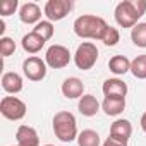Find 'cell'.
<instances>
[{
    "mask_svg": "<svg viewBox=\"0 0 146 146\" xmlns=\"http://www.w3.org/2000/svg\"><path fill=\"white\" fill-rule=\"evenodd\" d=\"M23 72L29 81H41L46 76V62L41 60L40 57H28L23 62Z\"/></svg>",
    "mask_w": 146,
    "mask_h": 146,
    "instance_id": "cell-7",
    "label": "cell"
},
{
    "mask_svg": "<svg viewBox=\"0 0 146 146\" xmlns=\"http://www.w3.org/2000/svg\"><path fill=\"white\" fill-rule=\"evenodd\" d=\"M17 146H40V137L35 127L31 125H19L16 131Z\"/></svg>",
    "mask_w": 146,
    "mask_h": 146,
    "instance_id": "cell-9",
    "label": "cell"
},
{
    "mask_svg": "<svg viewBox=\"0 0 146 146\" xmlns=\"http://www.w3.org/2000/svg\"><path fill=\"white\" fill-rule=\"evenodd\" d=\"M103 146H127V143H122V141H119V139H115V137L108 136V137L105 139Z\"/></svg>",
    "mask_w": 146,
    "mask_h": 146,
    "instance_id": "cell-26",
    "label": "cell"
},
{
    "mask_svg": "<svg viewBox=\"0 0 146 146\" xmlns=\"http://www.w3.org/2000/svg\"><path fill=\"white\" fill-rule=\"evenodd\" d=\"M131 134H132V125L127 119H117L110 127V136L122 143H127Z\"/></svg>",
    "mask_w": 146,
    "mask_h": 146,
    "instance_id": "cell-13",
    "label": "cell"
},
{
    "mask_svg": "<svg viewBox=\"0 0 146 146\" xmlns=\"http://www.w3.org/2000/svg\"><path fill=\"white\" fill-rule=\"evenodd\" d=\"M131 40L136 46L146 48V23H137L131 31Z\"/></svg>",
    "mask_w": 146,
    "mask_h": 146,
    "instance_id": "cell-20",
    "label": "cell"
},
{
    "mask_svg": "<svg viewBox=\"0 0 146 146\" xmlns=\"http://www.w3.org/2000/svg\"><path fill=\"white\" fill-rule=\"evenodd\" d=\"M72 11V2L70 0H48L45 4V16L46 19L52 21H62L69 12Z\"/></svg>",
    "mask_w": 146,
    "mask_h": 146,
    "instance_id": "cell-8",
    "label": "cell"
},
{
    "mask_svg": "<svg viewBox=\"0 0 146 146\" xmlns=\"http://www.w3.org/2000/svg\"><path fill=\"white\" fill-rule=\"evenodd\" d=\"M14 52H16V41L12 38L9 36L0 38V53H2V57H11Z\"/></svg>",
    "mask_w": 146,
    "mask_h": 146,
    "instance_id": "cell-24",
    "label": "cell"
},
{
    "mask_svg": "<svg viewBox=\"0 0 146 146\" xmlns=\"http://www.w3.org/2000/svg\"><path fill=\"white\" fill-rule=\"evenodd\" d=\"M45 43H46V41H45L40 35H36L35 31L24 35V36H23V41H21L24 52H28V53H38V52L45 46Z\"/></svg>",
    "mask_w": 146,
    "mask_h": 146,
    "instance_id": "cell-16",
    "label": "cell"
},
{
    "mask_svg": "<svg viewBox=\"0 0 146 146\" xmlns=\"http://www.w3.org/2000/svg\"><path fill=\"white\" fill-rule=\"evenodd\" d=\"M100 102L96 100V96H93V95H83L81 98H79V105H78V108H79V112L84 115V117H95L98 112H100Z\"/></svg>",
    "mask_w": 146,
    "mask_h": 146,
    "instance_id": "cell-14",
    "label": "cell"
},
{
    "mask_svg": "<svg viewBox=\"0 0 146 146\" xmlns=\"http://www.w3.org/2000/svg\"><path fill=\"white\" fill-rule=\"evenodd\" d=\"M98 60V48L95 43L91 41H83L76 53H74V64L78 65V69L81 70H90Z\"/></svg>",
    "mask_w": 146,
    "mask_h": 146,
    "instance_id": "cell-4",
    "label": "cell"
},
{
    "mask_svg": "<svg viewBox=\"0 0 146 146\" xmlns=\"http://www.w3.org/2000/svg\"><path fill=\"white\" fill-rule=\"evenodd\" d=\"M16 146H17V144H16Z\"/></svg>",
    "mask_w": 146,
    "mask_h": 146,
    "instance_id": "cell-30",
    "label": "cell"
},
{
    "mask_svg": "<svg viewBox=\"0 0 146 146\" xmlns=\"http://www.w3.org/2000/svg\"><path fill=\"white\" fill-rule=\"evenodd\" d=\"M102 110L110 117L120 115L125 110V98H105L102 103Z\"/></svg>",
    "mask_w": 146,
    "mask_h": 146,
    "instance_id": "cell-17",
    "label": "cell"
},
{
    "mask_svg": "<svg viewBox=\"0 0 146 146\" xmlns=\"http://www.w3.org/2000/svg\"><path fill=\"white\" fill-rule=\"evenodd\" d=\"M131 72L137 79H146V55H137L131 60Z\"/></svg>",
    "mask_w": 146,
    "mask_h": 146,
    "instance_id": "cell-21",
    "label": "cell"
},
{
    "mask_svg": "<svg viewBox=\"0 0 146 146\" xmlns=\"http://www.w3.org/2000/svg\"><path fill=\"white\" fill-rule=\"evenodd\" d=\"M79 146H100V134L93 129H84L78 136Z\"/></svg>",
    "mask_w": 146,
    "mask_h": 146,
    "instance_id": "cell-19",
    "label": "cell"
},
{
    "mask_svg": "<svg viewBox=\"0 0 146 146\" xmlns=\"http://www.w3.org/2000/svg\"><path fill=\"white\" fill-rule=\"evenodd\" d=\"M141 129H143V131L146 132V112H144V113L141 115Z\"/></svg>",
    "mask_w": 146,
    "mask_h": 146,
    "instance_id": "cell-27",
    "label": "cell"
},
{
    "mask_svg": "<svg viewBox=\"0 0 146 146\" xmlns=\"http://www.w3.org/2000/svg\"><path fill=\"white\" fill-rule=\"evenodd\" d=\"M119 40H120V33H119L117 28H112V26L107 28V31H105V35H103V38H102V41H103L107 46H115V45L119 43Z\"/></svg>",
    "mask_w": 146,
    "mask_h": 146,
    "instance_id": "cell-23",
    "label": "cell"
},
{
    "mask_svg": "<svg viewBox=\"0 0 146 146\" xmlns=\"http://www.w3.org/2000/svg\"><path fill=\"white\" fill-rule=\"evenodd\" d=\"M17 0H4L2 4H0V16H11L16 12L17 9Z\"/></svg>",
    "mask_w": 146,
    "mask_h": 146,
    "instance_id": "cell-25",
    "label": "cell"
},
{
    "mask_svg": "<svg viewBox=\"0 0 146 146\" xmlns=\"http://www.w3.org/2000/svg\"><path fill=\"white\" fill-rule=\"evenodd\" d=\"M108 69L117 76H124L125 72L131 70V60L125 55H113L108 60Z\"/></svg>",
    "mask_w": 146,
    "mask_h": 146,
    "instance_id": "cell-18",
    "label": "cell"
},
{
    "mask_svg": "<svg viewBox=\"0 0 146 146\" xmlns=\"http://www.w3.org/2000/svg\"><path fill=\"white\" fill-rule=\"evenodd\" d=\"M45 62H46V65H50L52 69H64V67H67L69 62H70V52H69V48L64 46V45H52V46L46 50Z\"/></svg>",
    "mask_w": 146,
    "mask_h": 146,
    "instance_id": "cell-6",
    "label": "cell"
},
{
    "mask_svg": "<svg viewBox=\"0 0 146 146\" xmlns=\"http://www.w3.org/2000/svg\"><path fill=\"white\" fill-rule=\"evenodd\" d=\"M19 19L24 24H38L41 21V9L35 2H26L19 9Z\"/></svg>",
    "mask_w": 146,
    "mask_h": 146,
    "instance_id": "cell-11",
    "label": "cell"
},
{
    "mask_svg": "<svg viewBox=\"0 0 146 146\" xmlns=\"http://www.w3.org/2000/svg\"><path fill=\"white\" fill-rule=\"evenodd\" d=\"M33 31L36 33V35H40L45 41H48L52 36H53V31H55V28H53V24L50 23V21H40L35 28H33Z\"/></svg>",
    "mask_w": 146,
    "mask_h": 146,
    "instance_id": "cell-22",
    "label": "cell"
},
{
    "mask_svg": "<svg viewBox=\"0 0 146 146\" xmlns=\"http://www.w3.org/2000/svg\"><path fill=\"white\" fill-rule=\"evenodd\" d=\"M83 93H84V84L79 78H67L62 83V95L69 100L81 98Z\"/></svg>",
    "mask_w": 146,
    "mask_h": 146,
    "instance_id": "cell-12",
    "label": "cell"
},
{
    "mask_svg": "<svg viewBox=\"0 0 146 146\" xmlns=\"http://www.w3.org/2000/svg\"><path fill=\"white\" fill-rule=\"evenodd\" d=\"M105 98H125L127 95V84L122 79H107L102 86Z\"/></svg>",
    "mask_w": 146,
    "mask_h": 146,
    "instance_id": "cell-10",
    "label": "cell"
},
{
    "mask_svg": "<svg viewBox=\"0 0 146 146\" xmlns=\"http://www.w3.org/2000/svg\"><path fill=\"white\" fill-rule=\"evenodd\" d=\"M53 132L62 143H72L78 139V122L70 112H57L53 117Z\"/></svg>",
    "mask_w": 146,
    "mask_h": 146,
    "instance_id": "cell-3",
    "label": "cell"
},
{
    "mask_svg": "<svg viewBox=\"0 0 146 146\" xmlns=\"http://www.w3.org/2000/svg\"><path fill=\"white\" fill-rule=\"evenodd\" d=\"M26 103L17 96H4L0 102V113L9 120H21L26 115Z\"/></svg>",
    "mask_w": 146,
    "mask_h": 146,
    "instance_id": "cell-5",
    "label": "cell"
},
{
    "mask_svg": "<svg viewBox=\"0 0 146 146\" xmlns=\"http://www.w3.org/2000/svg\"><path fill=\"white\" fill-rule=\"evenodd\" d=\"M146 12V0H124L115 7V21L120 28H134Z\"/></svg>",
    "mask_w": 146,
    "mask_h": 146,
    "instance_id": "cell-1",
    "label": "cell"
},
{
    "mask_svg": "<svg viewBox=\"0 0 146 146\" xmlns=\"http://www.w3.org/2000/svg\"><path fill=\"white\" fill-rule=\"evenodd\" d=\"M2 88H4V91L16 95L19 91H23V78L17 72H5L2 76Z\"/></svg>",
    "mask_w": 146,
    "mask_h": 146,
    "instance_id": "cell-15",
    "label": "cell"
},
{
    "mask_svg": "<svg viewBox=\"0 0 146 146\" xmlns=\"http://www.w3.org/2000/svg\"><path fill=\"white\" fill-rule=\"evenodd\" d=\"M4 31H5V24L4 21H0V35H4Z\"/></svg>",
    "mask_w": 146,
    "mask_h": 146,
    "instance_id": "cell-28",
    "label": "cell"
},
{
    "mask_svg": "<svg viewBox=\"0 0 146 146\" xmlns=\"http://www.w3.org/2000/svg\"><path fill=\"white\" fill-rule=\"evenodd\" d=\"M45 146H53V144H45Z\"/></svg>",
    "mask_w": 146,
    "mask_h": 146,
    "instance_id": "cell-29",
    "label": "cell"
},
{
    "mask_svg": "<svg viewBox=\"0 0 146 146\" xmlns=\"http://www.w3.org/2000/svg\"><path fill=\"white\" fill-rule=\"evenodd\" d=\"M108 24L103 17L93 16V14H83L74 21V33L79 38H90V40H100L103 38Z\"/></svg>",
    "mask_w": 146,
    "mask_h": 146,
    "instance_id": "cell-2",
    "label": "cell"
}]
</instances>
